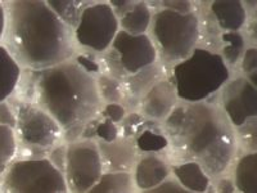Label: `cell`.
<instances>
[{
	"label": "cell",
	"instance_id": "10",
	"mask_svg": "<svg viewBox=\"0 0 257 193\" xmlns=\"http://www.w3.org/2000/svg\"><path fill=\"white\" fill-rule=\"evenodd\" d=\"M220 107L234 129L257 116V90L245 76H237L224 85Z\"/></svg>",
	"mask_w": 257,
	"mask_h": 193
},
{
	"label": "cell",
	"instance_id": "34",
	"mask_svg": "<svg viewBox=\"0 0 257 193\" xmlns=\"http://www.w3.org/2000/svg\"><path fill=\"white\" fill-rule=\"evenodd\" d=\"M141 193H193V192L185 189L184 187H181L178 181L171 176V178L167 179L165 183H162V184L158 185V187L153 188V189L151 190H146V192H141Z\"/></svg>",
	"mask_w": 257,
	"mask_h": 193
},
{
	"label": "cell",
	"instance_id": "40",
	"mask_svg": "<svg viewBox=\"0 0 257 193\" xmlns=\"http://www.w3.org/2000/svg\"><path fill=\"white\" fill-rule=\"evenodd\" d=\"M6 25H7V9L3 3H0V41L4 40Z\"/></svg>",
	"mask_w": 257,
	"mask_h": 193
},
{
	"label": "cell",
	"instance_id": "3",
	"mask_svg": "<svg viewBox=\"0 0 257 193\" xmlns=\"http://www.w3.org/2000/svg\"><path fill=\"white\" fill-rule=\"evenodd\" d=\"M32 72L34 103L47 111L63 132L85 125L102 111L96 77L75 59Z\"/></svg>",
	"mask_w": 257,
	"mask_h": 193
},
{
	"label": "cell",
	"instance_id": "23",
	"mask_svg": "<svg viewBox=\"0 0 257 193\" xmlns=\"http://www.w3.org/2000/svg\"><path fill=\"white\" fill-rule=\"evenodd\" d=\"M47 3L53 9V12L71 30L76 29L84 9L90 6V2H53L52 0Z\"/></svg>",
	"mask_w": 257,
	"mask_h": 193
},
{
	"label": "cell",
	"instance_id": "37",
	"mask_svg": "<svg viewBox=\"0 0 257 193\" xmlns=\"http://www.w3.org/2000/svg\"><path fill=\"white\" fill-rule=\"evenodd\" d=\"M75 61L77 62V63L81 66L82 68H84L85 71H88L90 75H93V76H95L96 73L99 72V68H100V63H98V62L95 61V59L90 58V57L88 56H79L77 57Z\"/></svg>",
	"mask_w": 257,
	"mask_h": 193
},
{
	"label": "cell",
	"instance_id": "26",
	"mask_svg": "<svg viewBox=\"0 0 257 193\" xmlns=\"http://www.w3.org/2000/svg\"><path fill=\"white\" fill-rule=\"evenodd\" d=\"M98 91L102 101L107 103H122L125 100V90L123 84L120 80H116L104 73H100L96 77Z\"/></svg>",
	"mask_w": 257,
	"mask_h": 193
},
{
	"label": "cell",
	"instance_id": "15",
	"mask_svg": "<svg viewBox=\"0 0 257 193\" xmlns=\"http://www.w3.org/2000/svg\"><path fill=\"white\" fill-rule=\"evenodd\" d=\"M164 79H166V77H165L162 66L158 62L133 73V75H128L125 81L122 82L123 90H125L123 102L127 103V106L130 103L132 107H135V106L141 103V101L146 96V94L156 84H158Z\"/></svg>",
	"mask_w": 257,
	"mask_h": 193
},
{
	"label": "cell",
	"instance_id": "28",
	"mask_svg": "<svg viewBox=\"0 0 257 193\" xmlns=\"http://www.w3.org/2000/svg\"><path fill=\"white\" fill-rule=\"evenodd\" d=\"M100 66L104 68V75L113 77L116 80H120L121 82L125 81L126 77L128 76L127 72L123 68L122 63H121L120 58L117 56V53L113 49H111V48L103 54Z\"/></svg>",
	"mask_w": 257,
	"mask_h": 193
},
{
	"label": "cell",
	"instance_id": "32",
	"mask_svg": "<svg viewBox=\"0 0 257 193\" xmlns=\"http://www.w3.org/2000/svg\"><path fill=\"white\" fill-rule=\"evenodd\" d=\"M66 155H67V144H58L50 151L47 158L59 171L63 173L64 165H66Z\"/></svg>",
	"mask_w": 257,
	"mask_h": 193
},
{
	"label": "cell",
	"instance_id": "18",
	"mask_svg": "<svg viewBox=\"0 0 257 193\" xmlns=\"http://www.w3.org/2000/svg\"><path fill=\"white\" fill-rule=\"evenodd\" d=\"M210 11L220 29L226 32H239L247 25V8L242 2H213Z\"/></svg>",
	"mask_w": 257,
	"mask_h": 193
},
{
	"label": "cell",
	"instance_id": "8",
	"mask_svg": "<svg viewBox=\"0 0 257 193\" xmlns=\"http://www.w3.org/2000/svg\"><path fill=\"white\" fill-rule=\"evenodd\" d=\"M64 179L70 193H86L104 175L102 157L95 141L67 144Z\"/></svg>",
	"mask_w": 257,
	"mask_h": 193
},
{
	"label": "cell",
	"instance_id": "1",
	"mask_svg": "<svg viewBox=\"0 0 257 193\" xmlns=\"http://www.w3.org/2000/svg\"><path fill=\"white\" fill-rule=\"evenodd\" d=\"M162 128L178 162L194 161L211 179L224 175L237 157L235 129L216 103L179 102Z\"/></svg>",
	"mask_w": 257,
	"mask_h": 193
},
{
	"label": "cell",
	"instance_id": "31",
	"mask_svg": "<svg viewBox=\"0 0 257 193\" xmlns=\"http://www.w3.org/2000/svg\"><path fill=\"white\" fill-rule=\"evenodd\" d=\"M240 68L245 76L251 73L257 72V48L251 47L247 48L243 53V57L240 59Z\"/></svg>",
	"mask_w": 257,
	"mask_h": 193
},
{
	"label": "cell",
	"instance_id": "21",
	"mask_svg": "<svg viewBox=\"0 0 257 193\" xmlns=\"http://www.w3.org/2000/svg\"><path fill=\"white\" fill-rule=\"evenodd\" d=\"M152 17V9L148 4L144 2H134L132 8L118 18L120 30L132 35H143L151 29Z\"/></svg>",
	"mask_w": 257,
	"mask_h": 193
},
{
	"label": "cell",
	"instance_id": "22",
	"mask_svg": "<svg viewBox=\"0 0 257 193\" xmlns=\"http://www.w3.org/2000/svg\"><path fill=\"white\" fill-rule=\"evenodd\" d=\"M132 173H104L86 193H137Z\"/></svg>",
	"mask_w": 257,
	"mask_h": 193
},
{
	"label": "cell",
	"instance_id": "14",
	"mask_svg": "<svg viewBox=\"0 0 257 193\" xmlns=\"http://www.w3.org/2000/svg\"><path fill=\"white\" fill-rule=\"evenodd\" d=\"M179 103L178 94L171 80L164 79L156 84L139 103L141 114L153 121H165Z\"/></svg>",
	"mask_w": 257,
	"mask_h": 193
},
{
	"label": "cell",
	"instance_id": "41",
	"mask_svg": "<svg viewBox=\"0 0 257 193\" xmlns=\"http://www.w3.org/2000/svg\"><path fill=\"white\" fill-rule=\"evenodd\" d=\"M245 77H247V79L249 80V82H251V84L253 85L254 89H256V90H257V72L251 73V75H248V76H245Z\"/></svg>",
	"mask_w": 257,
	"mask_h": 193
},
{
	"label": "cell",
	"instance_id": "12",
	"mask_svg": "<svg viewBox=\"0 0 257 193\" xmlns=\"http://www.w3.org/2000/svg\"><path fill=\"white\" fill-rule=\"evenodd\" d=\"M104 173H132L141 153L134 139L118 137L113 142H96Z\"/></svg>",
	"mask_w": 257,
	"mask_h": 193
},
{
	"label": "cell",
	"instance_id": "9",
	"mask_svg": "<svg viewBox=\"0 0 257 193\" xmlns=\"http://www.w3.org/2000/svg\"><path fill=\"white\" fill-rule=\"evenodd\" d=\"M120 31V20L109 3H90L82 12L73 31L79 45L95 53H104L111 48Z\"/></svg>",
	"mask_w": 257,
	"mask_h": 193
},
{
	"label": "cell",
	"instance_id": "39",
	"mask_svg": "<svg viewBox=\"0 0 257 193\" xmlns=\"http://www.w3.org/2000/svg\"><path fill=\"white\" fill-rule=\"evenodd\" d=\"M247 34H248L251 40L257 41V12L254 13L253 17L249 20L248 26H247Z\"/></svg>",
	"mask_w": 257,
	"mask_h": 193
},
{
	"label": "cell",
	"instance_id": "13",
	"mask_svg": "<svg viewBox=\"0 0 257 193\" xmlns=\"http://www.w3.org/2000/svg\"><path fill=\"white\" fill-rule=\"evenodd\" d=\"M132 176L138 192H146L171 178V165L160 153H143L139 155Z\"/></svg>",
	"mask_w": 257,
	"mask_h": 193
},
{
	"label": "cell",
	"instance_id": "6",
	"mask_svg": "<svg viewBox=\"0 0 257 193\" xmlns=\"http://www.w3.org/2000/svg\"><path fill=\"white\" fill-rule=\"evenodd\" d=\"M0 193H70L64 174L45 158L13 161L0 180Z\"/></svg>",
	"mask_w": 257,
	"mask_h": 193
},
{
	"label": "cell",
	"instance_id": "20",
	"mask_svg": "<svg viewBox=\"0 0 257 193\" xmlns=\"http://www.w3.org/2000/svg\"><path fill=\"white\" fill-rule=\"evenodd\" d=\"M237 193H257V153H243L234 164Z\"/></svg>",
	"mask_w": 257,
	"mask_h": 193
},
{
	"label": "cell",
	"instance_id": "19",
	"mask_svg": "<svg viewBox=\"0 0 257 193\" xmlns=\"http://www.w3.org/2000/svg\"><path fill=\"white\" fill-rule=\"evenodd\" d=\"M21 76L22 67L6 45L0 44V102H6L12 96L20 84Z\"/></svg>",
	"mask_w": 257,
	"mask_h": 193
},
{
	"label": "cell",
	"instance_id": "4",
	"mask_svg": "<svg viewBox=\"0 0 257 193\" xmlns=\"http://www.w3.org/2000/svg\"><path fill=\"white\" fill-rule=\"evenodd\" d=\"M230 80V68L221 54L196 48L188 58L173 67V81L179 102H206Z\"/></svg>",
	"mask_w": 257,
	"mask_h": 193
},
{
	"label": "cell",
	"instance_id": "38",
	"mask_svg": "<svg viewBox=\"0 0 257 193\" xmlns=\"http://www.w3.org/2000/svg\"><path fill=\"white\" fill-rule=\"evenodd\" d=\"M111 7L113 8L114 13L117 15V17L120 18L121 16L125 15L126 12H127L128 9L132 8L133 4H134V2H112Z\"/></svg>",
	"mask_w": 257,
	"mask_h": 193
},
{
	"label": "cell",
	"instance_id": "17",
	"mask_svg": "<svg viewBox=\"0 0 257 193\" xmlns=\"http://www.w3.org/2000/svg\"><path fill=\"white\" fill-rule=\"evenodd\" d=\"M133 139L138 148V152L143 153H160L169 148V141L164 132L162 125L158 121L144 119L135 130Z\"/></svg>",
	"mask_w": 257,
	"mask_h": 193
},
{
	"label": "cell",
	"instance_id": "33",
	"mask_svg": "<svg viewBox=\"0 0 257 193\" xmlns=\"http://www.w3.org/2000/svg\"><path fill=\"white\" fill-rule=\"evenodd\" d=\"M16 124H17L16 110L9 105L8 101L0 102V125L16 129Z\"/></svg>",
	"mask_w": 257,
	"mask_h": 193
},
{
	"label": "cell",
	"instance_id": "11",
	"mask_svg": "<svg viewBox=\"0 0 257 193\" xmlns=\"http://www.w3.org/2000/svg\"><path fill=\"white\" fill-rule=\"evenodd\" d=\"M111 49L117 53L127 75L138 72L156 63L158 52L151 36L132 35L120 30L111 45Z\"/></svg>",
	"mask_w": 257,
	"mask_h": 193
},
{
	"label": "cell",
	"instance_id": "7",
	"mask_svg": "<svg viewBox=\"0 0 257 193\" xmlns=\"http://www.w3.org/2000/svg\"><path fill=\"white\" fill-rule=\"evenodd\" d=\"M18 146L31 153V158H45L61 141L63 130L47 111L34 102H18L15 107Z\"/></svg>",
	"mask_w": 257,
	"mask_h": 193
},
{
	"label": "cell",
	"instance_id": "25",
	"mask_svg": "<svg viewBox=\"0 0 257 193\" xmlns=\"http://www.w3.org/2000/svg\"><path fill=\"white\" fill-rule=\"evenodd\" d=\"M18 151V141L15 129L0 125V175L13 162Z\"/></svg>",
	"mask_w": 257,
	"mask_h": 193
},
{
	"label": "cell",
	"instance_id": "36",
	"mask_svg": "<svg viewBox=\"0 0 257 193\" xmlns=\"http://www.w3.org/2000/svg\"><path fill=\"white\" fill-rule=\"evenodd\" d=\"M162 8L170 9V11H174V12L178 13H193V3L190 2H164L161 3Z\"/></svg>",
	"mask_w": 257,
	"mask_h": 193
},
{
	"label": "cell",
	"instance_id": "29",
	"mask_svg": "<svg viewBox=\"0 0 257 193\" xmlns=\"http://www.w3.org/2000/svg\"><path fill=\"white\" fill-rule=\"evenodd\" d=\"M120 137V125L99 116L96 125L95 142H113Z\"/></svg>",
	"mask_w": 257,
	"mask_h": 193
},
{
	"label": "cell",
	"instance_id": "30",
	"mask_svg": "<svg viewBox=\"0 0 257 193\" xmlns=\"http://www.w3.org/2000/svg\"><path fill=\"white\" fill-rule=\"evenodd\" d=\"M100 116L114 124H121L126 117V107L122 103H107L102 107Z\"/></svg>",
	"mask_w": 257,
	"mask_h": 193
},
{
	"label": "cell",
	"instance_id": "2",
	"mask_svg": "<svg viewBox=\"0 0 257 193\" xmlns=\"http://www.w3.org/2000/svg\"><path fill=\"white\" fill-rule=\"evenodd\" d=\"M6 9V48L21 67L41 71L72 59V30L53 12L47 2H9Z\"/></svg>",
	"mask_w": 257,
	"mask_h": 193
},
{
	"label": "cell",
	"instance_id": "35",
	"mask_svg": "<svg viewBox=\"0 0 257 193\" xmlns=\"http://www.w3.org/2000/svg\"><path fill=\"white\" fill-rule=\"evenodd\" d=\"M216 193H237V188H235V184H234L233 176L229 178V176H220L217 178L216 183L213 185Z\"/></svg>",
	"mask_w": 257,
	"mask_h": 193
},
{
	"label": "cell",
	"instance_id": "16",
	"mask_svg": "<svg viewBox=\"0 0 257 193\" xmlns=\"http://www.w3.org/2000/svg\"><path fill=\"white\" fill-rule=\"evenodd\" d=\"M171 176L181 187L193 193H207L212 179L194 161H183L171 165Z\"/></svg>",
	"mask_w": 257,
	"mask_h": 193
},
{
	"label": "cell",
	"instance_id": "5",
	"mask_svg": "<svg viewBox=\"0 0 257 193\" xmlns=\"http://www.w3.org/2000/svg\"><path fill=\"white\" fill-rule=\"evenodd\" d=\"M151 34L161 58L178 63L197 48L201 22L196 12L184 15L161 8L153 13Z\"/></svg>",
	"mask_w": 257,
	"mask_h": 193
},
{
	"label": "cell",
	"instance_id": "27",
	"mask_svg": "<svg viewBox=\"0 0 257 193\" xmlns=\"http://www.w3.org/2000/svg\"><path fill=\"white\" fill-rule=\"evenodd\" d=\"M238 148L244 153H257V116L235 129Z\"/></svg>",
	"mask_w": 257,
	"mask_h": 193
},
{
	"label": "cell",
	"instance_id": "24",
	"mask_svg": "<svg viewBox=\"0 0 257 193\" xmlns=\"http://www.w3.org/2000/svg\"><path fill=\"white\" fill-rule=\"evenodd\" d=\"M222 54L225 63L229 67H235L240 62L245 50L244 36L240 32H224L221 34Z\"/></svg>",
	"mask_w": 257,
	"mask_h": 193
}]
</instances>
